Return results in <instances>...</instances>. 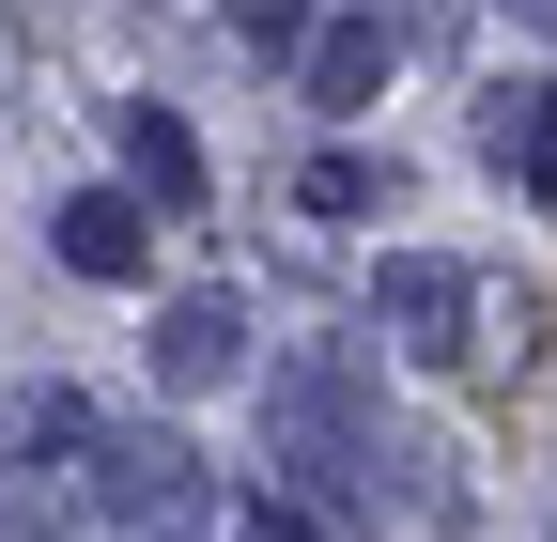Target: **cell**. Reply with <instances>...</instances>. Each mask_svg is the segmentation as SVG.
<instances>
[{"mask_svg":"<svg viewBox=\"0 0 557 542\" xmlns=\"http://www.w3.org/2000/svg\"><path fill=\"white\" fill-rule=\"evenodd\" d=\"M542 186H557V156H542Z\"/></svg>","mask_w":557,"mask_h":542,"instance_id":"12","label":"cell"},{"mask_svg":"<svg viewBox=\"0 0 557 542\" xmlns=\"http://www.w3.org/2000/svg\"><path fill=\"white\" fill-rule=\"evenodd\" d=\"M480 325H496L480 357H511V372H527V357H542V325H557V295H542V280H511V295H480Z\"/></svg>","mask_w":557,"mask_h":542,"instance_id":"8","label":"cell"},{"mask_svg":"<svg viewBox=\"0 0 557 542\" xmlns=\"http://www.w3.org/2000/svg\"><path fill=\"white\" fill-rule=\"evenodd\" d=\"M295 201H310V218H372L387 171H372V156H310V171H295Z\"/></svg>","mask_w":557,"mask_h":542,"instance_id":"7","label":"cell"},{"mask_svg":"<svg viewBox=\"0 0 557 542\" xmlns=\"http://www.w3.org/2000/svg\"><path fill=\"white\" fill-rule=\"evenodd\" d=\"M62 263H78V280H139V263H156V218H139L124 186H78L62 201Z\"/></svg>","mask_w":557,"mask_h":542,"instance_id":"3","label":"cell"},{"mask_svg":"<svg viewBox=\"0 0 557 542\" xmlns=\"http://www.w3.org/2000/svg\"><path fill=\"white\" fill-rule=\"evenodd\" d=\"M372 310L403 325V357H465V325H480V280H465V263H387V280H372Z\"/></svg>","mask_w":557,"mask_h":542,"instance_id":"1","label":"cell"},{"mask_svg":"<svg viewBox=\"0 0 557 542\" xmlns=\"http://www.w3.org/2000/svg\"><path fill=\"white\" fill-rule=\"evenodd\" d=\"M94 434H109V419H94L78 387H32V403H16V449H94Z\"/></svg>","mask_w":557,"mask_h":542,"instance_id":"9","label":"cell"},{"mask_svg":"<svg viewBox=\"0 0 557 542\" xmlns=\"http://www.w3.org/2000/svg\"><path fill=\"white\" fill-rule=\"evenodd\" d=\"M124 171L156 186V201H201V140H186L171 109H124Z\"/></svg>","mask_w":557,"mask_h":542,"instance_id":"6","label":"cell"},{"mask_svg":"<svg viewBox=\"0 0 557 542\" xmlns=\"http://www.w3.org/2000/svg\"><path fill=\"white\" fill-rule=\"evenodd\" d=\"M233 542H310V512H248V527H233Z\"/></svg>","mask_w":557,"mask_h":542,"instance_id":"11","label":"cell"},{"mask_svg":"<svg viewBox=\"0 0 557 542\" xmlns=\"http://www.w3.org/2000/svg\"><path fill=\"white\" fill-rule=\"evenodd\" d=\"M480 156H496V171H542L557 156V94H511L496 78V94H480Z\"/></svg>","mask_w":557,"mask_h":542,"instance_id":"5","label":"cell"},{"mask_svg":"<svg viewBox=\"0 0 557 542\" xmlns=\"http://www.w3.org/2000/svg\"><path fill=\"white\" fill-rule=\"evenodd\" d=\"M233 357H248V310L233 295H171L156 310V387H218Z\"/></svg>","mask_w":557,"mask_h":542,"instance_id":"2","label":"cell"},{"mask_svg":"<svg viewBox=\"0 0 557 542\" xmlns=\"http://www.w3.org/2000/svg\"><path fill=\"white\" fill-rule=\"evenodd\" d=\"M372 94H387V16L310 32V109H372Z\"/></svg>","mask_w":557,"mask_h":542,"instance_id":"4","label":"cell"},{"mask_svg":"<svg viewBox=\"0 0 557 542\" xmlns=\"http://www.w3.org/2000/svg\"><path fill=\"white\" fill-rule=\"evenodd\" d=\"M233 47H263V62H310V0H233Z\"/></svg>","mask_w":557,"mask_h":542,"instance_id":"10","label":"cell"}]
</instances>
